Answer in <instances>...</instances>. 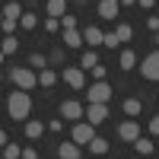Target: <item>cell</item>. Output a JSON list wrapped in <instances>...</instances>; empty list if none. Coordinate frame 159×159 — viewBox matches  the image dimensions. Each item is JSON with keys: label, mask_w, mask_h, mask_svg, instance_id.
I'll return each mask as SVG.
<instances>
[{"label": "cell", "mask_w": 159, "mask_h": 159, "mask_svg": "<svg viewBox=\"0 0 159 159\" xmlns=\"http://www.w3.org/2000/svg\"><path fill=\"white\" fill-rule=\"evenodd\" d=\"M29 111H32V96H29V92L16 89V92L7 96V115L13 118V121H25Z\"/></svg>", "instance_id": "6da1fadb"}, {"label": "cell", "mask_w": 159, "mask_h": 159, "mask_svg": "<svg viewBox=\"0 0 159 159\" xmlns=\"http://www.w3.org/2000/svg\"><path fill=\"white\" fill-rule=\"evenodd\" d=\"M10 80H13L16 89H22V92H32V89L38 86V76H35L29 67H13V70H10Z\"/></svg>", "instance_id": "7a4b0ae2"}, {"label": "cell", "mask_w": 159, "mask_h": 159, "mask_svg": "<svg viewBox=\"0 0 159 159\" xmlns=\"http://www.w3.org/2000/svg\"><path fill=\"white\" fill-rule=\"evenodd\" d=\"M86 99H89V105H108V99H111V86L105 83V80H99V83H92V86L86 89Z\"/></svg>", "instance_id": "3957f363"}, {"label": "cell", "mask_w": 159, "mask_h": 159, "mask_svg": "<svg viewBox=\"0 0 159 159\" xmlns=\"http://www.w3.org/2000/svg\"><path fill=\"white\" fill-rule=\"evenodd\" d=\"M70 137H73L76 147H89V140L96 137V127H92L89 121H76V124L70 127Z\"/></svg>", "instance_id": "277c9868"}, {"label": "cell", "mask_w": 159, "mask_h": 159, "mask_svg": "<svg viewBox=\"0 0 159 159\" xmlns=\"http://www.w3.org/2000/svg\"><path fill=\"white\" fill-rule=\"evenodd\" d=\"M140 73H143V80H153V83H159V48L153 51V54H147V57H143Z\"/></svg>", "instance_id": "5b68a950"}, {"label": "cell", "mask_w": 159, "mask_h": 159, "mask_svg": "<svg viewBox=\"0 0 159 159\" xmlns=\"http://www.w3.org/2000/svg\"><path fill=\"white\" fill-rule=\"evenodd\" d=\"M118 137H121L124 143H134V140L140 137V124L134 121V118H127V121H121V124H118Z\"/></svg>", "instance_id": "8992f818"}, {"label": "cell", "mask_w": 159, "mask_h": 159, "mask_svg": "<svg viewBox=\"0 0 159 159\" xmlns=\"http://www.w3.org/2000/svg\"><path fill=\"white\" fill-rule=\"evenodd\" d=\"M86 121L96 127L102 121H108V105H86Z\"/></svg>", "instance_id": "52a82bcc"}, {"label": "cell", "mask_w": 159, "mask_h": 159, "mask_svg": "<svg viewBox=\"0 0 159 159\" xmlns=\"http://www.w3.org/2000/svg\"><path fill=\"white\" fill-rule=\"evenodd\" d=\"M61 115H64V118H70V121H80V118L86 115V108H83L80 102L67 99V102H61Z\"/></svg>", "instance_id": "ba28073f"}, {"label": "cell", "mask_w": 159, "mask_h": 159, "mask_svg": "<svg viewBox=\"0 0 159 159\" xmlns=\"http://www.w3.org/2000/svg\"><path fill=\"white\" fill-rule=\"evenodd\" d=\"M64 83L73 86V89L86 86V73H83V67H67V70H64Z\"/></svg>", "instance_id": "9c48e42d"}, {"label": "cell", "mask_w": 159, "mask_h": 159, "mask_svg": "<svg viewBox=\"0 0 159 159\" xmlns=\"http://www.w3.org/2000/svg\"><path fill=\"white\" fill-rule=\"evenodd\" d=\"M57 156L61 159H83V150L70 140V143H61V147H57Z\"/></svg>", "instance_id": "30bf717a"}, {"label": "cell", "mask_w": 159, "mask_h": 159, "mask_svg": "<svg viewBox=\"0 0 159 159\" xmlns=\"http://www.w3.org/2000/svg\"><path fill=\"white\" fill-rule=\"evenodd\" d=\"M102 38H105V32L99 29V25H86L83 29V42L86 45H102Z\"/></svg>", "instance_id": "8fae6325"}, {"label": "cell", "mask_w": 159, "mask_h": 159, "mask_svg": "<svg viewBox=\"0 0 159 159\" xmlns=\"http://www.w3.org/2000/svg\"><path fill=\"white\" fill-rule=\"evenodd\" d=\"M118 7H121V3H115V0H102V3H99V16L102 19H115L118 16Z\"/></svg>", "instance_id": "7c38bea8"}, {"label": "cell", "mask_w": 159, "mask_h": 159, "mask_svg": "<svg viewBox=\"0 0 159 159\" xmlns=\"http://www.w3.org/2000/svg\"><path fill=\"white\" fill-rule=\"evenodd\" d=\"M80 42H83V32L80 29H64V45L67 48H80Z\"/></svg>", "instance_id": "4fadbf2b"}, {"label": "cell", "mask_w": 159, "mask_h": 159, "mask_svg": "<svg viewBox=\"0 0 159 159\" xmlns=\"http://www.w3.org/2000/svg\"><path fill=\"white\" fill-rule=\"evenodd\" d=\"M121 108H124V115H127V118H137V115L143 111V102H140V99H124Z\"/></svg>", "instance_id": "5bb4252c"}, {"label": "cell", "mask_w": 159, "mask_h": 159, "mask_svg": "<svg viewBox=\"0 0 159 159\" xmlns=\"http://www.w3.org/2000/svg\"><path fill=\"white\" fill-rule=\"evenodd\" d=\"M45 7H48V13H51L54 19H61L64 13H67V0H48Z\"/></svg>", "instance_id": "9a60e30c"}, {"label": "cell", "mask_w": 159, "mask_h": 159, "mask_svg": "<svg viewBox=\"0 0 159 159\" xmlns=\"http://www.w3.org/2000/svg\"><path fill=\"white\" fill-rule=\"evenodd\" d=\"M22 134L29 137V140H38V137L45 134V124H42V121H29V124H25V130H22Z\"/></svg>", "instance_id": "2e32d148"}, {"label": "cell", "mask_w": 159, "mask_h": 159, "mask_svg": "<svg viewBox=\"0 0 159 159\" xmlns=\"http://www.w3.org/2000/svg\"><path fill=\"white\" fill-rule=\"evenodd\" d=\"M134 147H137V153H140V156H150V153L156 150V143H153V140H147V137H137V140H134Z\"/></svg>", "instance_id": "e0dca14e"}, {"label": "cell", "mask_w": 159, "mask_h": 159, "mask_svg": "<svg viewBox=\"0 0 159 159\" xmlns=\"http://www.w3.org/2000/svg\"><path fill=\"white\" fill-rule=\"evenodd\" d=\"M54 83H57L54 70H48V67H45V70H38V86H45V89H48V86H54Z\"/></svg>", "instance_id": "ac0fdd59"}, {"label": "cell", "mask_w": 159, "mask_h": 159, "mask_svg": "<svg viewBox=\"0 0 159 159\" xmlns=\"http://www.w3.org/2000/svg\"><path fill=\"white\" fill-rule=\"evenodd\" d=\"M137 67V54H134V51H121V70H134Z\"/></svg>", "instance_id": "d6986e66"}, {"label": "cell", "mask_w": 159, "mask_h": 159, "mask_svg": "<svg viewBox=\"0 0 159 159\" xmlns=\"http://www.w3.org/2000/svg\"><path fill=\"white\" fill-rule=\"evenodd\" d=\"M89 153H96V156L108 153V140H102V137H92V140H89Z\"/></svg>", "instance_id": "ffe728a7"}, {"label": "cell", "mask_w": 159, "mask_h": 159, "mask_svg": "<svg viewBox=\"0 0 159 159\" xmlns=\"http://www.w3.org/2000/svg\"><path fill=\"white\" fill-rule=\"evenodd\" d=\"M19 16H22V7L19 3H3V19H16L19 22Z\"/></svg>", "instance_id": "44dd1931"}, {"label": "cell", "mask_w": 159, "mask_h": 159, "mask_svg": "<svg viewBox=\"0 0 159 159\" xmlns=\"http://www.w3.org/2000/svg\"><path fill=\"white\" fill-rule=\"evenodd\" d=\"M96 64H99V54H96V51H86V54L80 57V67H89V70H92Z\"/></svg>", "instance_id": "7402d4cb"}, {"label": "cell", "mask_w": 159, "mask_h": 159, "mask_svg": "<svg viewBox=\"0 0 159 159\" xmlns=\"http://www.w3.org/2000/svg\"><path fill=\"white\" fill-rule=\"evenodd\" d=\"M115 35H118V42H130V38H134V29L124 22V25H118V29H115Z\"/></svg>", "instance_id": "603a6c76"}, {"label": "cell", "mask_w": 159, "mask_h": 159, "mask_svg": "<svg viewBox=\"0 0 159 159\" xmlns=\"http://www.w3.org/2000/svg\"><path fill=\"white\" fill-rule=\"evenodd\" d=\"M16 48H19V42H16L13 35H7V38H3V45H0V51H3V54H16Z\"/></svg>", "instance_id": "cb8c5ba5"}, {"label": "cell", "mask_w": 159, "mask_h": 159, "mask_svg": "<svg viewBox=\"0 0 159 159\" xmlns=\"http://www.w3.org/2000/svg\"><path fill=\"white\" fill-rule=\"evenodd\" d=\"M35 22H38L35 13L29 10V13H22V16H19V29H35Z\"/></svg>", "instance_id": "d4e9b609"}, {"label": "cell", "mask_w": 159, "mask_h": 159, "mask_svg": "<svg viewBox=\"0 0 159 159\" xmlns=\"http://www.w3.org/2000/svg\"><path fill=\"white\" fill-rule=\"evenodd\" d=\"M29 67L45 70V67H48V57H45V54H29Z\"/></svg>", "instance_id": "484cf974"}, {"label": "cell", "mask_w": 159, "mask_h": 159, "mask_svg": "<svg viewBox=\"0 0 159 159\" xmlns=\"http://www.w3.org/2000/svg\"><path fill=\"white\" fill-rule=\"evenodd\" d=\"M3 159H22V150L16 147V143H7L3 147Z\"/></svg>", "instance_id": "4316f807"}, {"label": "cell", "mask_w": 159, "mask_h": 159, "mask_svg": "<svg viewBox=\"0 0 159 159\" xmlns=\"http://www.w3.org/2000/svg\"><path fill=\"white\" fill-rule=\"evenodd\" d=\"M0 29H3V35H13V32L19 29V22H16V19H3V25H0Z\"/></svg>", "instance_id": "83f0119b"}, {"label": "cell", "mask_w": 159, "mask_h": 159, "mask_svg": "<svg viewBox=\"0 0 159 159\" xmlns=\"http://www.w3.org/2000/svg\"><path fill=\"white\" fill-rule=\"evenodd\" d=\"M102 45H105V48H118L121 42H118V35H115V32H105V38H102Z\"/></svg>", "instance_id": "f1b7e54d"}, {"label": "cell", "mask_w": 159, "mask_h": 159, "mask_svg": "<svg viewBox=\"0 0 159 159\" xmlns=\"http://www.w3.org/2000/svg\"><path fill=\"white\" fill-rule=\"evenodd\" d=\"M61 29H76V19L70 16V13H64V16H61Z\"/></svg>", "instance_id": "f546056e"}, {"label": "cell", "mask_w": 159, "mask_h": 159, "mask_svg": "<svg viewBox=\"0 0 159 159\" xmlns=\"http://www.w3.org/2000/svg\"><path fill=\"white\" fill-rule=\"evenodd\" d=\"M150 134H153V137H159V115H153V118H150Z\"/></svg>", "instance_id": "4dcf8cb0"}, {"label": "cell", "mask_w": 159, "mask_h": 159, "mask_svg": "<svg viewBox=\"0 0 159 159\" xmlns=\"http://www.w3.org/2000/svg\"><path fill=\"white\" fill-rule=\"evenodd\" d=\"M45 29H48V32H57V29H61V19H54V16H51V19L45 22Z\"/></svg>", "instance_id": "1f68e13d"}, {"label": "cell", "mask_w": 159, "mask_h": 159, "mask_svg": "<svg viewBox=\"0 0 159 159\" xmlns=\"http://www.w3.org/2000/svg\"><path fill=\"white\" fill-rule=\"evenodd\" d=\"M48 61H51V64H64V51H51Z\"/></svg>", "instance_id": "d6a6232c"}, {"label": "cell", "mask_w": 159, "mask_h": 159, "mask_svg": "<svg viewBox=\"0 0 159 159\" xmlns=\"http://www.w3.org/2000/svg\"><path fill=\"white\" fill-rule=\"evenodd\" d=\"M92 76H96V80H105V67H102V64H96V67H92Z\"/></svg>", "instance_id": "836d02e7"}, {"label": "cell", "mask_w": 159, "mask_h": 159, "mask_svg": "<svg viewBox=\"0 0 159 159\" xmlns=\"http://www.w3.org/2000/svg\"><path fill=\"white\" fill-rule=\"evenodd\" d=\"M22 159H38V153H35L32 147H25V150H22Z\"/></svg>", "instance_id": "e575fe53"}, {"label": "cell", "mask_w": 159, "mask_h": 159, "mask_svg": "<svg viewBox=\"0 0 159 159\" xmlns=\"http://www.w3.org/2000/svg\"><path fill=\"white\" fill-rule=\"evenodd\" d=\"M147 25H150L153 32H159V16H150V19H147Z\"/></svg>", "instance_id": "d590c367"}, {"label": "cell", "mask_w": 159, "mask_h": 159, "mask_svg": "<svg viewBox=\"0 0 159 159\" xmlns=\"http://www.w3.org/2000/svg\"><path fill=\"white\" fill-rule=\"evenodd\" d=\"M137 3H140L143 10H153V7H156V0H137Z\"/></svg>", "instance_id": "8d00e7d4"}, {"label": "cell", "mask_w": 159, "mask_h": 159, "mask_svg": "<svg viewBox=\"0 0 159 159\" xmlns=\"http://www.w3.org/2000/svg\"><path fill=\"white\" fill-rule=\"evenodd\" d=\"M7 143H10V140H7V130L0 127V147H7Z\"/></svg>", "instance_id": "74e56055"}, {"label": "cell", "mask_w": 159, "mask_h": 159, "mask_svg": "<svg viewBox=\"0 0 159 159\" xmlns=\"http://www.w3.org/2000/svg\"><path fill=\"white\" fill-rule=\"evenodd\" d=\"M118 3H124V7H130V3H137V0H118Z\"/></svg>", "instance_id": "f35d334b"}, {"label": "cell", "mask_w": 159, "mask_h": 159, "mask_svg": "<svg viewBox=\"0 0 159 159\" xmlns=\"http://www.w3.org/2000/svg\"><path fill=\"white\" fill-rule=\"evenodd\" d=\"M3 57H7V54H3V51H0V64H3Z\"/></svg>", "instance_id": "ab89813d"}, {"label": "cell", "mask_w": 159, "mask_h": 159, "mask_svg": "<svg viewBox=\"0 0 159 159\" xmlns=\"http://www.w3.org/2000/svg\"><path fill=\"white\" fill-rule=\"evenodd\" d=\"M156 45H159V32H156Z\"/></svg>", "instance_id": "60d3db41"}, {"label": "cell", "mask_w": 159, "mask_h": 159, "mask_svg": "<svg viewBox=\"0 0 159 159\" xmlns=\"http://www.w3.org/2000/svg\"><path fill=\"white\" fill-rule=\"evenodd\" d=\"M0 25H3V16H0Z\"/></svg>", "instance_id": "b9f144b4"}, {"label": "cell", "mask_w": 159, "mask_h": 159, "mask_svg": "<svg viewBox=\"0 0 159 159\" xmlns=\"http://www.w3.org/2000/svg\"><path fill=\"white\" fill-rule=\"evenodd\" d=\"M0 80H3V73H0Z\"/></svg>", "instance_id": "7bdbcfd3"}, {"label": "cell", "mask_w": 159, "mask_h": 159, "mask_svg": "<svg viewBox=\"0 0 159 159\" xmlns=\"http://www.w3.org/2000/svg\"><path fill=\"white\" fill-rule=\"evenodd\" d=\"M115 3H118V0H115Z\"/></svg>", "instance_id": "ee69618b"}, {"label": "cell", "mask_w": 159, "mask_h": 159, "mask_svg": "<svg viewBox=\"0 0 159 159\" xmlns=\"http://www.w3.org/2000/svg\"><path fill=\"white\" fill-rule=\"evenodd\" d=\"M156 16H159V13H156Z\"/></svg>", "instance_id": "f6af8a7d"}]
</instances>
